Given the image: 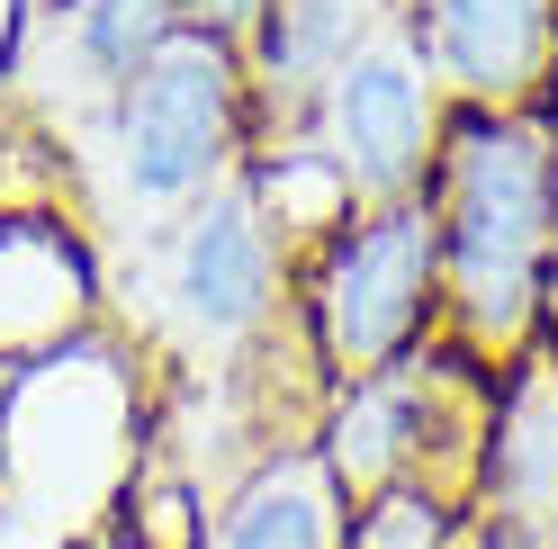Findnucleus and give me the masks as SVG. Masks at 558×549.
Masks as SVG:
<instances>
[{
    "label": "nucleus",
    "mask_w": 558,
    "mask_h": 549,
    "mask_svg": "<svg viewBox=\"0 0 558 549\" xmlns=\"http://www.w3.org/2000/svg\"><path fill=\"white\" fill-rule=\"evenodd\" d=\"M424 198L441 217V342L505 379L549 342V109H450Z\"/></svg>",
    "instance_id": "nucleus-1"
},
{
    "label": "nucleus",
    "mask_w": 558,
    "mask_h": 549,
    "mask_svg": "<svg viewBox=\"0 0 558 549\" xmlns=\"http://www.w3.org/2000/svg\"><path fill=\"white\" fill-rule=\"evenodd\" d=\"M154 316L190 379H253V369L298 342V253L279 244L253 181H226L154 244Z\"/></svg>",
    "instance_id": "nucleus-2"
},
{
    "label": "nucleus",
    "mask_w": 558,
    "mask_h": 549,
    "mask_svg": "<svg viewBox=\"0 0 558 549\" xmlns=\"http://www.w3.org/2000/svg\"><path fill=\"white\" fill-rule=\"evenodd\" d=\"M99 154L135 217H190L253 162V82L243 46L181 27L109 109H99Z\"/></svg>",
    "instance_id": "nucleus-3"
},
{
    "label": "nucleus",
    "mask_w": 558,
    "mask_h": 549,
    "mask_svg": "<svg viewBox=\"0 0 558 549\" xmlns=\"http://www.w3.org/2000/svg\"><path fill=\"white\" fill-rule=\"evenodd\" d=\"M298 325L325 388L397 369L441 333V217L433 198L352 208L316 253L298 261Z\"/></svg>",
    "instance_id": "nucleus-4"
},
{
    "label": "nucleus",
    "mask_w": 558,
    "mask_h": 549,
    "mask_svg": "<svg viewBox=\"0 0 558 549\" xmlns=\"http://www.w3.org/2000/svg\"><path fill=\"white\" fill-rule=\"evenodd\" d=\"M486 424H496V369H477L469 352H450L433 333L424 352H405L378 379L325 388L316 451L352 504L378 487H433V496L469 504L477 460H486Z\"/></svg>",
    "instance_id": "nucleus-5"
},
{
    "label": "nucleus",
    "mask_w": 558,
    "mask_h": 549,
    "mask_svg": "<svg viewBox=\"0 0 558 549\" xmlns=\"http://www.w3.org/2000/svg\"><path fill=\"white\" fill-rule=\"evenodd\" d=\"M441 126H450V90L433 82L414 27L388 19L325 82L316 118H306V145L333 162V181L352 190V208H397V198H424L433 190Z\"/></svg>",
    "instance_id": "nucleus-6"
},
{
    "label": "nucleus",
    "mask_w": 558,
    "mask_h": 549,
    "mask_svg": "<svg viewBox=\"0 0 558 549\" xmlns=\"http://www.w3.org/2000/svg\"><path fill=\"white\" fill-rule=\"evenodd\" d=\"M450 109H549L558 90V0H405Z\"/></svg>",
    "instance_id": "nucleus-7"
},
{
    "label": "nucleus",
    "mask_w": 558,
    "mask_h": 549,
    "mask_svg": "<svg viewBox=\"0 0 558 549\" xmlns=\"http://www.w3.org/2000/svg\"><path fill=\"white\" fill-rule=\"evenodd\" d=\"M405 0H270V19L243 46V82H253V145H289L306 135L325 82L352 63Z\"/></svg>",
    "instance_id": "nucleus-8"
},
{
    "label": "nucleus",
    "mask_w": 558,
    "mask_h": 549,
    "mask_svg": "<svg viewBox=\"0 0 558 549\" xmlns=\"http://www.w3.org/2000/svg\"><path fill=\"white\" fill-rule=\"evenodd\" d=\"M342 540H352V496L316 441L262 451L207 504V549H342Z\"/></svg>",
    "instance_id": "nucleus-9"
},
{
    "label": "nucleus",
    "mask_w": 558,
    "mask_h": 549,
    "mask_svg": "<svg viewBox=\"0 0 558 549\" xmlns=\"http://www.w3.org/2000/svg\"><path fill=\"white\" fill-rule=\"evenodd\" d=\"M46 27H54V54H63V73H73V90L90 109H109V99L190 27V10L181 0H46Z\"/></svg>",
    "instance_id": "nucleus-10"
},
{
    "label": "nucleus",
    "mask_w": 558,
    "mask_h": 549,
    "mask_svg": "<svg viewBox=\"0 0 558 549\" xmlns=\"http://www.w3.org/2000/svg\"><path fill=\"white\" fill-rule=\"evenodd\" d=\"M469 504L433 496V487H378L352 504V540L342 549H460Z\"/></svg>",
    "instance_id": "nucleus-11"
},
{
    "label": "nucleus",
    "mask_w": 558,
    "mask_h": 549,
    "mask_svg": "<svg viewBox=\"0 0 558 549\" xmlns=\"http://www.w3.org/2000/svg\"><path fill=\"white\" fill-rule=\"evenodd\" d=\"M190 27H207V37H226V46H253V27L270 19V0H181Z\"/></svg>",
    "instance_id": "nucleus-12"
},
{
    "label": "nucleus",
    "mask_w": 558,
    "mask_h": 549,
    "mask_svg": "<svg viewBox=\"0 0 558 549\" xmlns=\"http://www.w3.org/2000/svg\"><path fill=\"white\" fill-rule=\"evenodd\" d=\"M549 162H558V90H549ZM549 342H558V225H549Z\"/></svg>",
    "instance_id": "nucleus-13"
}]
</instances>
